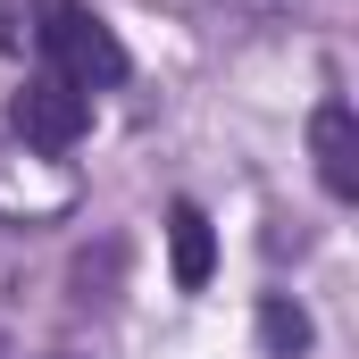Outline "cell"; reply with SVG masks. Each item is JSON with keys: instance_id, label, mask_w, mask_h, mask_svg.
<instances>
[{"instance_id": "cell-5", "label": "cell", "mask_w": 359, "mask_h": 359, "mask_svg": "<svg viewBox=\"0 0 359 359\" xmlns=\"http://www.w3.org/2000/svg\"><path fill=\"white\" fill-rule=\"evenodd\" d=\"M168 251H176V284H184V292H201L209 268H217V234H209V217H201L192 201L168 209Z\"/></svg>"}, {"instance_id": "cell-1", "label": "cell", "mask_w": 359, "mask_h": 359, "mask_svg": "<svg viewBox=\"0 0 359 359\" xmlns=\"http://www.w3.org/2000/svg\"><path fill=\"white\" fill-rule=\"evenodd\" d=\"M42 59H50V76L76 92H109L126 84V42L92 17L84 0H50V17H42V42H34Z\"/></svg>"}, {"instance_id": "cell-9", "label": "cell", "mask_w": 359, "mask_h": 359, "mask_svg": "<svg viewBox=\"0 0 359 359\" xmlns=\"http://www.w3.org/2000/svg\"><path fill=\"white\" fill-rule=\"evenodd\" d=\"M0 359H8V343H0Z\"/></svg>"}, {"instance_id": "cell-6", "label": "cell", "mask_w": 359, "mask_h": 359, "mask_svg": "<svg viewBox=\"0 0 359 359\" xmlns=\"http://www.w3.org/2000/svg\"><path fill=\"white\" fill-rule=\"evenodd\" d=\"M259 343H268V359H301L309 351V309L284 301V292H268L259 301Z\"/></svg>"}, {"instance_id": "cell-2", "label": "cell", "mask_w": 359, "mask_h": 359, "mask_svg": "<svg viewBox=\"0 0 359 359\" xmlns=\"http://www.w3.org/2000/svg\"><path fill=\"white\" fill-rule=\"evenodd\" d=\"M8 126H17V142L25 151H76L92 134V92H76V84H59V76H25V92L8 100Z\"/></svg>"}, {"instance_id": "cell-4", "label": "cell", "mask_w": 359, "mask_h": 359, "mask_svg": "<svg viewBox=\"0 0 359 359\" xmlns=\"http://www.w3.org/2000/svg\"><path fill=\"white\" fill-rule=\"evenodd\" d=\"M309 142H318V184H326L334 201H351L359 192V126H351V109L326 100L318 126H309Z\"/></svg>"}, {"instance_id": "cell-7", "label": "cell", "mask_w": 359, "mask_h": 359, "mask_svg": "<svg viewBox=\"0 0 359 359\" xmlns=\"http://www.w3.org/2000/svg\"><path fill=\"white\" fill-rule=\"evenodd\" d=\"M42 17H50V0H0V50L42 42Z\"/></svg>"}, {"instance_id": "cell-3", "label": "cell", "mask_w": 359, "mask_h": 359, "mask_svg": "<svg viewBox=\"0 0 359 359\" xmlns=\"http://www.w3.org/2000/svg\"><path fill=\"white\" fill-rule=\"evenodd\" d=\"M59 209H76V176L50 151H0V217L8 226H42Z\"/></svg>"}, {"instance_id": "cell-8", "label": "cell", "mask_w": 359, "mask_h": 359, "mask_svg": "<svg viewBox=\"0 0 359 359\" xmlns=\"http://www.w3.org/2000/svg\"><path fill=\"white\" fill-rule=\"evenodd\" d=\"M234 8H284V0H234Z\"/></svg>"}]
</instances>
